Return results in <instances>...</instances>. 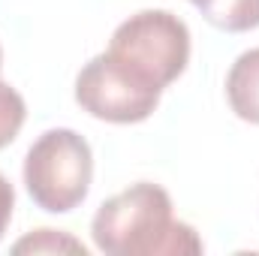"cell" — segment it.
Segmentation results:
<instances>
[{
  "instance_id": "obj_3",
  "label": "cell",
  "mask_w": 259,
  "mask_h": 256,
  "mask_svg": "<svg viewBox=\"0 0 259 256\" xmlns=\"http://www.w3.org/2000/svg\"><path fill=\"white\" fill-rule=\"evenodd\" d=\"M94 181V151L75 130H46L24 157V187L33 205L49 214L78 208Z\"/></svg>"
},
{
  "instance_id": "obj_5",
  "label": "cell",
  "mask_w": 259,
  "mask_h": 256,
  "mask_svg": "<svg viewBox=\"0 0 259 256\" xmlns=\"http://www.w3.org/2000/svg\"><path fill=\"white\" fill-rule=\"evenodd\" d=\"M226 100H229V109L241 121L259 127V49L238 55L235 64L229 66Z\"/></svg>"
},
{
  "instance_id": "obj_4",
  "label": "cell",
  "mask_w": 259,
  "mask_h": 256,
  "mask_svg": "<svg viewBox=\"0 0 259 256\" xmlns=\"http://www.w3.org/2000/svg\"><path fill=\"white\" fill-rule=\"evenodd\" d=\"M163 91L130 75L106 52L91 58L75 75V103L106 124H142L160 106Z\"/></svg>"
},
{
  "instance_id": "obj_8",
  "label": "cell",
  "mask_w": 259,
  "mask_h": 256,
  "mask_svg": "<svg viewBox=\"0 0 259 256\" xmlns=\"http://www.w3.org/2000/svg\"><path fill=\"white\" fill-rule=\"evenodd\" d=\"M24 118H27L24 97L12 84L0 81V151L15 142V136L24 127Z\"/></svg>"
},
{
  "instance_id": "obj_6",
  "label": "cell",
  "mask_w": 259,
  "mask_h": 256,
  "mask_svg": "<svg viewBox=\"0 0 259 256\" xmlns=\"http://www.w3.org/2000/svg\"><path fill=\"white\" fill-rule=\"evenodd\" d=\"M202 18L226 33H244L259 27V0H187Z\"/></svg>"
},
{
  "instance_id": "obj_7",
  "label": "cell",
  "mask_w": 259,
  "mask_h": 256,
  "mask_svg": "<svg viewBox=\"0 0 259 256\" xmlns=\"http://www.w3.org/2000/svg\"><path fill=\"white\" fill-rule=\"evenodd\" d=\"M12 250L15 253H88L81 241H75L72 235H66L61 229H36L24 235L21 241H15Z\"/></svg>"
},
{
  "instance_id": "obj_1",
  "label": "cell",
  "mask_w": 259,
  "mask_h": 256,
  "mask_svg": "<svg viewBox=\"0 0 259 256\" xmlns=\"http://www.w3.org/2000/svg\"><path fill=\"white\" fill-rule=\"evenodd\" d=\"M91 238L106 256H193L205 250L193 226L175 220L169 193L151 181L106 199L91 220Z\"/></svg>"
},
{
  "instance_id": "obj_10",
  "label": "cell",
  "mask_w": 259,
  "mask_h": 256,
  "mask_svg": "<svg viewBox=\"0 0 259 256\" xmlns=\"http://www.w3.org/2000/svg\"><path fill=\"white\" fill-rule=\"evenodd\" d=\"M0 69H3V49H0Z\"/></svg>"
},
{
  "instance_id": "obj_2",
  "label": "cell",
  "mask_w": 259,
  "mask_h": 256,
  "mask_svg": "<svg viewBox=\"0 0 259 256\" xmlns=\"http://www.w3.org/2000/svg\"><path fill=\"white\" fill-rule=\"evenodd\" d=\"M106 55L163 91L190 64V30L169 9H142L115 27Z\"/></svg>"
},
{
  "instance_id": "obj_9",
  "label": "cell",
  "mask_w": 259,
  "mask_h": 256,
  "mask_svg": "<svg viewBox=\"0 0 259 256\" xmlns=\"http://www.w3.org/2000/svg\"><path fill=\"white\" fill-rule=\"evenodd\" d=\"M12 208H15V190H12L9 178L0 172V238H3V235H6V229H9Z\"/></svg>"
}]
</instances>
